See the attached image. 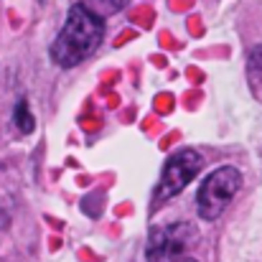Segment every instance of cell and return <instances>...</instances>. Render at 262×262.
Returning <instances> with one entry per match:
<instances>
[{
    "mask_svg": "<svg viewBox=\"0 0 262 262\" xmlns=\"http://www.w3.org/2000/svg\"><path fill=\"white\" fill-rule=\"evenodd\" d=\"M242 188V173L234 166H222L204 178L199 193H196V209L204 222H214L222 216V211L229 206V201Z\"/></svg>",
    "mask_w": 262,
    "mask_h": 262,
    "instance_id": "obj_2",
    "label": "cell"
},
{
    "mask_svg": "<svg viewBox=\"0 0 262 262\" xmlns=\"http://www.w3.org/2000/svg\"><path fill=\"white\" fill-rule=\"evenodd\" d=\"M13 120H15V127L20 130V133H33V127H36V120H33V115H31V110H28V102L26 99H20L18 104H15V112H13Z\"/></svg>",
    "mask_w": 262,
    "mask_h": 262,
    "instance_id": "obj_6",
    "label": "cell"
},
{
    "mask_svg": "<svg viewBox=\"0 0 262 262\" xmlns=\"http://www.w3.org/2000/svg\"><path fill=\"white\" fill-rule=\"evenodd\" d=\"M204 166V158L201 153H196L193 148H183V150H176L173 156L166 161L163 166V176H161V183L153 193V209L163 206L166 201H171L176 193H181L193 178L201 171Z\"/></svg>",
    "mask_w": 262,
    "mask_h": 262,
    "instance_id": "obj_4",
    "label": "cell"
},
{
    "mask_svg": "<svg viewBox=\"0 0 262 262\" xmlns=\"http://www.w3.org/2000/svg\"><path fill=\"white\" fill-rule=\"evenodd\" d=\"M82 5H87L99 18H104V15H115L117 10H122L127 5V0H82Z\"/></svg>",
    "mask_w": 262,
    "mask_h": 262,
    "instance_id": "obj_5",
    "label": "cell"
},
{
    "mask_svg": "<svg viewBox=\"0 0 262 262\" xmlns=\"http://www.w3.org/2000/svg\"><path fill=\"white\" fill-rule=\"evenodd\" d=\"M196 227L188 222H173L153 227L145 245V262H181L196 242Z\"/></svg>",
    "mask_w": 262,
    "mask_h": 262,
    "instance_id": "obj_3",
    "label": "cell"
},
{
    "mask_svg": "<svg viewBox=\"0 0 262 262\" xmlns=\"http://www.w3.org/2000/svg\"><path fill=\"white\" fill-rule=\"evenodd\" d=\"M38 3H46V0H38Z\"/></svg>",
    "mask_w": 262,
    "mask_h": 262,
    "instance_id": "obj_9",
    "label": "cell"
},
{
    "mask_svg": "<svg viewBox=\"0 0 262 262\" xmlns=\"http://www.w3.org/2000/svg\"><path fill=\"white\" fill-rule=\"evenodd\" d=\"M250 77H252V82L262 77V46H255L250 54Z\"/></svg>",
    "mask_w": 262,
    "mask_h": 262,
    "instance_id": "obj_7",
    "label": "cell"
},
{
    "mask_svg": "<svg viewBox=\"0 0 262 262\" xmlns=\"http://www.w3.org/2000/svg\"><path fill=\"white\" fill-rule=\"evenodd\" d=\"M181 262H196V260H191V257H183V260H181Z\"/></svg>",
    "mask_w": 262,
    "mask_h": 262,
    "instance_id": "obj_8",
    "label": "cell"
},
{
    "mask_svg": "<svg viewBox=\"0 0 262 262\" xmlns=\"http://www.w3.org/2000/svg\"><path fill=\"white\" fill-rule=\"evenodd\" d=\"M104 36V23L97 13H92L87 5H74L67 15L64 28L59 31L56 41L51 43V59L61 69H72L89 59Z\"/></svg>",
    "mask_w": 262,
    "mask_h": 262,
    "instance_id": "obj_1",
    "label": "cell"
}]
</instances>
